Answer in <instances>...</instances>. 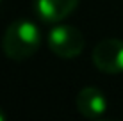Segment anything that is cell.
<instances>
[{
  "mask_svg": "<svg viewBox=\"0 0 123 121\" xmlns=\"http://www.w3.org/2000/svg\"><path fill=\"white\" fill-rule=\"evenodd\" d=\"M4 119H6V112L0 109V121H4Z\"/></svg>",
  "mask_w": 123,
  "mask_h": 121,
  "instance_id": "obj_6",
  "label": "cell"
},
{
  "mask_svg": "<svg viewBox=\"0 0 123 121\" xmlns=\"http://www.w3.org/2000/svg\"><path fill=\"white\" fill-rule=\"evenodd\" d=\"M48 46L57 57L73 59L82 53L86 46L84 34L71 25H55L48 34Z\"/></svg>",
  "mask_w": 123,
  "mask_h": 121,
  "instance_id": "obj_2",
  "label": "cell"
},
{
  "mask_svg": "<svg viewBox=\"0 0 123 121\" xmlns=\"http://www.w3.org/2000/svg\"><path fill=\"white\" fill-rule=\"evenodd\" d=\"M79 6V0H34V11L45 23H57L70 16Z\"/></svg>",
  "mask_w": 123,
  "mask_h": 121,
  "instance_id": "obj_5",
  "label": "cell"
},
{
  "mask_svg": "<svg viewBox=\"0 0 123 121\" xmlns=\"http://www.w3.org/2000/svg\"><path fill=\"white\" fill-rule=\"evenodd\" d=\"M77 110L87 119H100L107 110V98L96 87H84L75 98Z\"/></svg>",
  "mask_w": 123,
  "mask_h": 121,
  "instance_id": "obj_4",
  "label": "cell"
},
{
  "mask_svg": "<svg viewBox=\"0 0 123 121\" xmlns=\"http://www.w3.org/2000/svg\"><path fill=\"white\" fill-rule=\"evenodd\" d=\"M39 43V29L31 20H14L4 32L2 50L12 61H25L37 52Z\"/></svg>",
  "mask_w": 123,
  "mask_h": 121,
  "instance_id": "obj_1",
  "label": "cell"
},
{
  "mask_svg": "<svg viewBox=\"0 0 123 121\" xmlns=\"http://www.w3.org/2000/svg\"><path fill=\"white\" fill-rule=\"evenodd\" d=\"M93 64L102 73H123V41L116 37L102 39L93 50Z\"/></svg>",
  "mask_w": 123,
  "mask_h": 121,
  "instance_id": "obj_3",
  "label": "cell"
}]
</instances>
